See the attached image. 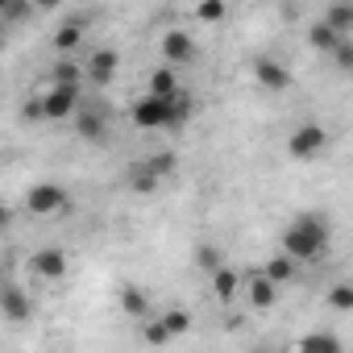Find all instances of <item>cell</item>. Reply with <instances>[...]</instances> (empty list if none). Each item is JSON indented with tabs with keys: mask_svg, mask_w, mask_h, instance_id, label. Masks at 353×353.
Wrapping results in <instances>:
<instances>
[{
	"mask_svg": "<svg viewBox=\"0 0 353 353\" xmlns=\"http://www.w3.org/2000/svg\"><path fill=\"white\" fill-rule=\"evenodd\" d=\"M328 241H332V229L316 212H303L283 229V254H291L295 262H320L328 254Z\"/></svg>",
	"mask_w": 353,
	"mask_h": 353,
	"instance_id": "cell-1",
	"label": "cell"
},
{
	"mask_svg": "<svg viewBox=\"0 0 353 353\" xmlns=\"http://www.w3.org/2000/svg\"><path fill=\"white\" fill-rule=\"evenodd\" d=\"M328 145H332V137H328V129H324L320 121H303V125H295L291 137H287V154H291L295 162H316V158L328 154Z\"/></svg>",
	"mask_w": 353,
	"mask_h": 353,
	"instance_id": "cell-2",
	"label": "cell"
},
{
	"mask_svg": "<svg viewBox=\"0 0 353 353\" xmlns=\"http://www.w3.org/2000/svg\"><path fill=\"white\" fill-rule=\"evenodd\" d=\"M67 208H71V196L59 183H34L26 192V212L30 216H63Z\"/></svg>",
	"mask_w": 353,
	"mask_h": 353,
	"instance_id": "cell-3",
	"label": "cell"
},
{
	"mask_svg": "<svg viewBox=\"0 0 353 353\" xmlns=\"http://www.w3.org/2000/svg\"><path fill=\"white\" fill-rule=\"evenodd\" d=\"M129 121L137 129H170V96H141L133 108H129Z\"/></svg>",
	"mask_w": 353,
	"mask_h": 353,
	"instance_id": "cell-4",
	"label": "cell"
},
{
	"mask_svg": "<svg viewBox=\"0 0 353 353\" xmlns=\"http://www.w3.org/2000/svg\"><path fill=\"white\" fill-rule=\"evenodd\" d=\"M38 100H42V117H46V121H67V117H75V108H79V88L50 83Z\"/></svg>",
	"mask_w": 353,
	"mask_h": 353,
	"instance_id": "cell-5",
	"label": "cell"
},
{
	"mask_svg": "<svg viewBox=\"0 0 353 353\" xmlns=\"http://www.w3.org/2000/svg\"><path fill=\"white\" fill-rule=\"evenodd\" d=\"M250 71H254V83H258L262 92H287V88L295 83V75H291L279 59H270V54H258Z\"/></svg>",
	"mask_w": 353,
	"mask_h": 353,
	"instance_id": "cell-6",
	"label": "cell"
},
{
	"mask_svg": "<svg viewBox=\"0 0 353 353\" xmlns=\"http://www.w3.org/2000/svg\"><path fill=\"white\" fill-rule=\"evenodd\" d=\"M30 270H34L38 279H46V283H63L67 270H71V258H67V250H59V245H42V250L30 258Z\"/></svg>",
	"mask_w": 353,
	"mask_h": 353,
	"instance_id": "cell-7",
	"label": "cell"
},
{
	"mask_svg": "<svg viewBox=\"0 0 353 353\" xmlns=\"http://www.w3.org/2000/svg\"><path fill=\"white\" fill-rule=\"evenodd\" d=\"M117 71H121V54H117L112 46L92 50V54H88V63H83V79H88V83H96V88L112 83V79H117Z\"/></svg>",
	"mask_w": 353,
	"mask_h": 353,
	"instance_id": "cell-8",
	"label": "cell"
},
{
	"mask_svg": "<svg viewBox=\"0 0 353 353\" xmlns=\"http://www.w3.org/2000/svg\"><path fill=\"white\" fill-rule=\"evenodd\" d=\"M0 312H5V320H13V324H26V320L34 316V303H30V295L21 291V283L0 279Z\"/></svg>",
	"mask_w": 353,
	"mask_h": 353,
	"instance_id": "cell-9",
	"label": "cell"
},
{
	"mask_svg": "<svg viewBox=\"0 0 353 353\" xmlns=\"http://www.w3.org/2000/svg\"><path fill=\"white\" fill-rule=\"evenodd\" d=\"M162 59L170 63V67H183V63H196V38L188 34V30H166L162 34Z\"/></svg>",
	"mask_w": 353,
	"mask_h": 353,
	"instance_id": "cell-10",
	"label": "cell"
},
{
	"mask_svg": "<svg viewBox=\"0 0 353 353\" xmlns=\"http://www.w3.org/2000/svg\"><path fill=\"white\" fill-rule=\"evenodd\" d=\"M83 30H88V17H67V21L54 30V38H50L54 54H75V50L83 46Z\"/></svg>",
	"mask_w": 353,
	"mask_h": 353,
	"instance_id": "cell-11",
	"label": "cell"
},
{
	"mask_svg": "<svg viewBox=\"0 0 353 353\" xmlns=\"http://www.w3.org/2000/svg\"><path fill=\"white\" fill-rule=\"evenodd\" d=\"M125 188H129L133 196H154V192L162 188V179H158V174L145 166V158H141V162H133V166L125 170Z\"/></svg>",
	"mask_w": 353,
	"mask_h": 353,
	"instance_id": "cell-12",
	"label": "cell"
},
{
	"mask_svg": "<svg viewBox=\"0 0 353 353\" xmlns=\"http://www.w3.org/2000/svg\"><path fill=\"white\" fill-rule=\"evenodd\" d=\"M79 117H75V133L83 137V141H104V133H108V121H104V112H88V108H75Z\"/></svg>",
	"mask_w": 353,
	"mask_h": 353,
	"instance_id": "cell-13",
	"label": "cell"
},
{
	"mask_svg": "<svg viewBox=\"0 0 353 353\" xmlns=\"http://www.w3.org/2000/svg\"><path fill=\"white\" fill-rule=\"evenodd\" d=\"M245 295H250V303H254L258 312H266V307H274V299H279V287H274V283H270V279L258 270V274L245 283Z\"/></svg>",
	"mask_w": 353,
	"mask_h": 353,
	"instance_id": "cell-14",
	"label": "cell"
},
{
	"mask_svg": "<svg viewBox=\"0 0 353 353\" xmlns=\"http://www.w3.org/2000/svg\"><path fill=\"white\" fill-rule=\"evenodd\" d=\"M117 299H121V312H129V316H137V320L150 316V299H145V291H141L137 283H121Z\"/></svg>",
	"mask_w": 353,
	"mask_h": 353,
	"instance_id": "cell-15",
	"label": "cell"
},
{
	"mask_svg": "<svg viewBox=\"0 0 353 353\" xmlns=\"http://www.w3.org/2000/svg\"><path fill=\"white\" fill-rule=\"evenodd\" d=\"M295 266H299V262H295L291 254H283V250H279V254H274V258H270V262L262 266V274H266V279H270L274 287H287V283L295 279Z\"/></svg>",
	"mask_w": 353,
	"mask_h": 353,
	"instance_id": "cell-16",
	"label": "cell"
},
{
	"mask_svg": "<svg viewBox=\"0 0 353 353\" xmlns=\"http://www.w3.org/2000/svg\"><path fill=\"white\" fill-rule=\"evenodd\" d=\"M320 21H324V26H328L332 34L349 38V34H353V5H349V0H336V5H332V9H328V13H324Z\"/></svg>",
	"mask_w": 353,
	"mask_h": 353,
	"instance_id": "cell-17",
	"label": "cell"
},
{
	"mask_svg": "<svg viewBox=\"0 0 353 353\" xmlns=\"http://www.w3.org/2000/svg\"><path fill=\"white\" fill-rule=\"evenodd\" d=\"M50 83H63V88H83V67H79L71 54H63V59L50 67Z\"/></svg>",
	"mask_w": 353,
	"mask_h": 353,
	"instance_id": "cell-18",
	"label": "cell"
},
{
	"mask_svg": "<svg viewBox=\"0 0 353 353\" xmlns=\"http://www.w3.org/2000/svg\"><path fill=\"white\" fill-rule=\"evenodd\" d=\"M212 274V291H216V299H233L237 291H241V274L233 270V266H216V270H208Z\"/></svg>",
	"mask_w": 353,
	"mask_h": 353,
	"instance_id": "cell-19",
	"label": "cell"
},
{
	"mask_svg": "<svg viewBox=\"0 0 353 353\" xmlns=\"http://www.w3.org/2000/svg\"><path fill=\"white\" fill-rule=\"evenodd\" d=\"M145 88H150V96H174L183 83H179V75H174V67L166 63V67H154L150 71V83Z\"/></svg>",
	"mask_w": 353,
	"mask_h": 353,
	"instance_id": "cell-20",
	"label": "cell"
},
{
	"mask_svg": "<svg viewBox=\"0 0 353 353\" xmlns=\"http://www.w3.org/2000/svg\"><path fill=\"white\" fill-rule=\"evenodd\" d=\"M192 112H196V100L188 96V88H179V92L170 96V129L188 125V121H192Z\"/></svg>",
	"mask_w": 353,
	"mask_h": 353,
	"instance_id": "cell-21",
	"label": "cell"
},
{
	"mask_svg": "<svg viewBox=\"0 0 353 353\" xmlns=\"http://www.w3.org/2000/svg\"><path fill=\"white\" fill-rule=\"evenodd\" d=\"M336 42H341V34H332V30H328L324 21H312V26H307V46H312V50L328 54V50H332Z\"/></svg>",
	"mask_w": 353,
	"mask_h": 353,
	"instance_id": "cell-22",
	"label": "cell"
},
{
	"mask_svg": "<svg viewBox=\"0 0 353 353\" xmlns=\"http://www.w3.org/2000/svg\"><path fill=\"white\" fill-rule=\"evenodd\" d=\"M229 17V0H200L196 5V21H204V26H221Z\"/></svg>",
	"mask_w": 353,
	"mask_h": 353,
	"instance_id": "cell-23",
	"label": "cell"
},
{
	"mask_svg": "<svg viewBox=\"0 0 353 353\" xmlns=\"http://www.w3.org/2000/svg\"><path fill=\"white\" fill-rule=\"evenodd\" d=\"M158 320L166 324V332H170V336H183V332H192V312H183V307H166Z\"/></svg>",
	"mask_w": 353,
	"mask_h": 353,
	"instance_id": "cell-24",
	"label": "cell"
},
{
	"mask_svg": "<svg viewBox=\"0 0 353 353\" xmlns=\"http://www.w3.org/2000/svg\"><path fill=\"white\" fill-rule=\"evenodd\" d=\"M299 349H320V353H341L345 345H341V336H332V332H312V336H303V341H299Z\"/></svg>",
	"mask_w": 353,
	"mask_h": 353,
	"instance_id": "cell-25",
	"label": "cell"
},
{
	"mask_svg": "<svg viewBox=\"0 0 353 353\" xmlns=\"http://www.w3.org/2000/svg\"><path fill=\"white\" fill-rule=\"evenodd\" d=\"M145 166L158 174V179H166V174H174V166H179V158H174L170 150H162V154H150L145 158Z\"/></svg>",
	"mask_w": 353,
	"mask_h": 353,
	"instance_id": "cell-26",
	"label": "cell"
},
{
	"mask_svg": "<svg viewBox=\"0 0 353 353\" xmlns=\"http://www.w3.org/2000/svg\"><path fill=\"white\" fill-rule=\"evenodd\" d=\"M328 303H332L336 312H353V287H349V283H332Z\"/></svg>",
	"mask_w": 353,
	"mask_h": 353,
	"instance_id": "cell-27",
	"label": "cell"
},
{
	"mask_svg": "<svg viewBox=\"0 0 353 353\" xmlns=\"http://www.w3.org/2000/svg\"><path fill=\"white\" fill-rule=\"evenodd\" d=\"M141 336H145L150 345H166V341H174V336L166 332V324H162V320H145V324H141Z\"/></svg>",
	"mask_w": 353,
	"mask_h": 353,
	"instance_id": "cell-28",
	"label": "cell"
},
{
	"mask_svg": "<svg viewBox=\"0 0 353 353\" xmlns=\"http://www.w3.org/2000/svg\"><path fill=\"white\" fill-rule=\"evenodd\" d=\"M328 54L336 59V67H341V71H353V42H349V38H341Z\"/></svg>",
	"mask_w": 353,
	"mask_h": 353,
	"instance_id": "cell-29",
	"label": "cell"
},
{
	"mask_svg": "<svg viewBox=\"0 0 353 353\" xmlns=\"http://www.w3.org/2000/svg\"><path fill=\"white\" fill-rule=\"evenodd\" d=\"M196 262H200L204 270H216L225 258H221V250H216V245H200V250H196Z\"/></svg>",
	"mask_w": 353,
	"mask_h": 353,
	"instance_id": "cell-30",
	"label": "cell"
},
{
	"mask_svg": "<svg viewBox=\"0 0 353 353\" xmlns=\"http://www.w3.org/2000/svg\"><path fill=\"white\" fill-rule=\"evenodd\" d=\"M21 121H26V125H42V121H46V117H42V100H38V96L21 104Z\"/></svg>",
	"mask_w": 353,
	"mask_h": 353,
	"instance_id": "cell-31",
	"label": "cell"
},
{
	"mask_svg": "<svg viewBox=\"0 0 353 353\" xmlns=\"http://www.w3.org/2000/svg\"><path fill=\"white\" fill-rule=\"evenodd\" d=\"M63 0H34V13H54Z\"/></svg>",
	"mask_w": 353,
	"mask_h": 353,
	"instance_id": "cell-32",
	"label": "cell"
},
{
	"mask_svg": "<svg viewBox=\"0 0 353 353\" xmlns=\"http://www.w3.org/2000/svg\"><path fill=\"white\" fill-rule=\"evenodd\" d=\"M9 225H13V208H9V204H0V233H5Z\"/></svg>",
	"mask_w": 353,
	"mask_h": 353,
	"instance_id": "cell-33",
	"label": "cell"
},
{
	"mask_svg": "<svg viewBox=\"0 0 353 353\" xmlns=\"http://www.w3.org/2000/svg\"><path fill=\"white\" fill-rule=\"evenodd\" d=\"M5 9H9V0H0V13H5Z\"/></svg>",
	"mask_w": 353,
	"mask_h": 353,
	"instance_id": "cell-34",
	"label": "cell"
}]
</instances>
